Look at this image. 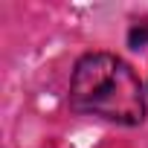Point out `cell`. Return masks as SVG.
I'll return each mask as SVG.
<instances>
[{
    "instance_id": "1",
    "label": "cell",
    "mask_w": 148,
    "mask_h": 148,
    "mask_svg": "<svg viewBox=\"0 0 148 148\" xmlns=\"http://www.w3.org/2000/svg\"><path fill=\"white\" fill-rule=\"evenodd\" d=\"M73 110L99 116L116 125H142L145 90L128 61L110 52H87L79 58L70 79Z\"/></svg>"
},
{
    "instance_id": "2",
    "label": "cell",
    "mask_w": 148,
    "mask_h": 148,
    "mask_svg": "<svg viewBox=\"0 0 148 148\" xmlns=\"http://www.w3.org/2000/svg\"><path fill=\"white\" fill-rule=\"evenodd\" d=\"M128 41H131V47H145L148 44V23H142V32H139V26H134L131 29V35H128Z\"/></svg>"
}]
</instances>
